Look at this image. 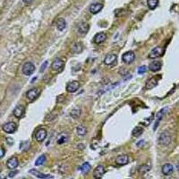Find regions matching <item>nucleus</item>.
Instances as JSON below:
<instances>
[{
	"label": "nucleus",
	"mask_w": 179,
	"mask_h": 179,
	"mask_svg": "<svg viewBox=\"0 0 179 179\" xmlns=\"http://www.w3.org/2000/svg\"><path fill=\"white\" fill-rule=\"evenodd\" d=\"M47 130L45 128H39L38 129L36 133H35V139L37 142H43L45 139H46V137H47Z\"/></svg>",
	"instance_id": "nucleus-6"
},
{
	"label": "nucleus",
	"mask_w": 179,
	"mask_h": 179,
	"mask_svg": "<svg viewBox=\"0 0 179 179\" xmlns=\"http://www.w3.org/2000/svg\"><path fill=\"white\" fill-rule=\"evenodd\" d=\"M3 131L6 134H14L16 129H17V125L14 122H8V123H5L3 126Z\"/></svg>",
	"instance_id": "nucleus-4"
},
{
	"label": "nucleus",
	"mask_w": 179,
	"mask_h": 179,
	"mask_svg": "<svg viewBox=\"0 0 179 179\" xmlns=\"http://www.w3.org/2000/svg\"><path fill=\"white\" fill-rule=\"evenodd\" d=\"M35 71V66H34V64H32L31 62H27L23 64V66H22V73H23V75H32L34 73Z\"/></svg>",
	"instance_id": "nucleus-3"
},
{
	"label": "nucleus",
	"mask_w": 179,
	"mask_h": 179,
	"mask_svg": "<svg viewBox=\"0 0 179 179\" xmlns=\"http://www.w3.org/2000/svg\"><path fill=\"white\" fill-rule=\"evenodd\" d=\"M67 141V135L64 134H61L58 138V144H62L64 142H66Z\"/></svg>",
	"instance_id": "nucleus-30"
},
{
	"label": "nucleus",
	"mask_w": 179,
	"mask_h": 179,
	"mask_svg": "<svg viewBox=\"0 0 179 179\" xmlns=\"http://www.w3.org/2000/svg\"><path fill=\"white\" fill-rule=\"evenodd\" d=\"M70 116H71V117L75 118V119L79 118V117L81 116V110H80L79 108H74V109H73V110L70 112Z\"/></svg>",
	"instance_id": "nucleus-26"
},
{
	"label": "nucleus",
	"mask_w": 179,
	"mask_h": 179,
	"mask_svg": "<svg viewBox=\"0 0 179 179\" xmlns=\"http://www.w3.org/2000/svg\"><path fill=\"white\" fill-rule=\"evenodd\" d=\"M159 83V78L157 77H152L147 81V83L145 84V89L146 90H151L153 88H155L158 85Z\"/></svg>",
	"instance_id": "nucleus-13"
},
{
	"label": "nucleus",
	"mask_w": 179,
	"mask_h": 179,
	"mask_svg": "<svg viewBox=\"0 0 179 179\" xmlns=\"http://www.w3.org/2000/svg\"><path fill=\"white\" fill-rule=\"evenodd\" d=\"M39 93H40V90L39 89L33 88V89L30 90V91H28L26 92V97H27V99L30 101H34L37 98L39 97Z\"/></svg>",
	"instance_id": "nucleus-5"
},
{
	"label": "nucleus",
	"mask_w": 179,
	"mask_h": 179,
	"mask_svg": "<svg viewBox=\"0 0 179 179\" xmlns=\"http://www.w3.org/2000/svg\"><path fill=\"white\" fill-rule=\"evenodd\" d=\"M76 132H77V134L80 135V136H84L87 133V130L86 128L83 126V125H79L76 129Z\"/></svg>",
	"instance_id": "nucleus-28"
},
{
	"label": "nucleus",
	"mask_w": 179,
	"mask_h": 179,
	"mask_svg": "<svg viewBox=\"0 0 179 179\" xmlns=\"http://www.w3.org/2000/svg\"><path fill=\"white\" fill-rule=\"evenodd\" d=\"M3 179H5V178H3Z\"/></svg>",
	"instance_id": "nucleus-40"
},
{
	"label": "nucleus",
	"mask_w": 179,
	"mask_h": 179,
	"mask_svg": "<svg viewBox=\"0 0 179 179\" xmlns=\"http://www.w3.org/2000/svg\"><path fill=\"white\" fill-rule=\"evenodd\" d=\"M89 29H90L89 24L87 22H82L78 25V32L83 36H84L87 33Z\"/></svg>",
	"instance_id": "nucleus-15"
},
{
	"label": "nucleus",
	"mask_w": 179,
	"mask_h": 179,
	"mask_svg": "<svg viewBox=\"0 0 179 179\" xmlns=\"http://www.w3.org/2000/svg\"><path fill=\"white\" fill-rule=\"evenodd\" d=\"M166 110H167V108H163V109H161V110L157 114V116H156V123H155V125H154V130H156V129H157L158 125H159V122L161 120V118H162V117H163L164 114H165Z\"/></svg>",
	"instance_id": "nucleus-24"
},
{
	"label": "nucleus",
	"mask_w": 179,
	"mask_h": 179,
	"mask_svg": "<svg viewBox=\"0 0 179 179\" xmlns=\"http://www.w3.org/2000/svg\"><path fill=\"white\" fill-rule=\"evenodd\" d=\"M163 54H164V48L162 47H154L151 51V53L149 54V58L155 59L161 56Z\"/></svg>",
	"instance_id": "nucleus-2"
},
{
	"label": "nucleus",
	"mask_w": 179,
	"mask_h": 179,
	"mask_svg": "<svg viewBox=\"0 0 179 179\" xmlns=\"http://www.w3.org/2000/svg\"><path fill=\"white\" fill-rule=\"evenodd\" d=\"M122 59H123V62L125 64H131L135 59V54L133 51L125 52L123 55V56H122Z\"/></svg>",
	"instance_id": "nucleus-9"
},
{
	"label": "nucleus",
	"mask_w": 179,
	"mask_h": 179,
	"mask_svg": "<svg viewBox=\"0 0 179 179\" xmlns=\"http://www.w3.org/2000/svg\"><path fill=\"white\" fill-rule=\"evenodd\" d=\"M0 172H1V167H0Z\"/></svg>",
	"instance_id": "nucleus-39"
},
{
	"label": "nucleus",
	"mask_w": 179,
	"mask_h": 179,
	"mask_svg": "<svg viewBox=\"0 0 179 179\" xmlns=\"http://www.w3.org/2000/svg\"><path fill=\"white\" fill-rule=\"evenodd\" d=\"M46 161V156L45 155H40L35 162V166H41L45 163Z\"/></svg>",
	"instance_id": "nucleus-29"
},
{
	"label": "nucleus",
	"mask_w": 179,
	"mask_h": 179,
	"mask_svg": "<svg viewBox=\"0 0 179 179\" xmlns=\"http://www.w3.org/2000/svg\"><path fill=\"white\" fill-rule=\"evenodd\" d=\"M83 51V45L79 43V42H75L72 45L71 47V52L74 54H79Z\"/></svg>",
	"instance_id": "nucleus-22"
},
{
	"label": "nucleus",
	"mask_w": 179,
	"mask_h": 179,
	"mask_svg": "<svg viewBox=\"0 0 179 179\" xmlns=\"http://www.w3.org/2000/svg\"><path fill=\"white\" fill-rule=\"evenodd\" d=\"M22 1L25 3V4H30V3L32 2V0H22Z\"/></svg>",
	"instance_id": "nucleus-38"
},
{
	"label": "nucleus",
	"mask_w": 179,
	"mask_h": 179,
	"mask_svg": "<svg viewBox=\"0 0 179 179\" xmlns=\"http://www.w3.org/2000/svg\"><path fill=\"white\" fill-rule=\"evenodd\" d=\"M129 161V158L127 155L124 154V155H119L117 159H116V163L118 166H124L126 165Z\"/></svg>",
	"instance_id": "nucleus-18"
},
{
	"label": "nucleus",
	"mask_w": 179,
	"mask_h": 179,
	"mask_svg": "<svg viewBox=\"0 0 179 179\" xmlns=\"http://www.w3.org/2000/svg\"><path fill=\"white\" fill-rule=\"evenodd\" d=\"M147 71V66H140L139 68H138V70H137V73L139 75H142V74H144V73Z\"/></svg>",
	"instance_id": "nucleus-33"
},
{
	"label": "nucleus",
	"mask_w": 179,
	"mask_h": 179,
	"mask_svg": "<svg viewBox=\"0 0 179 179\" xmlns=\"http://www.w3.org/2000/svg\"><path fill=\"white\" fill-rule=\"evenodd\" d=\"M29 173H31L32 176H34L38 178H40V179H52L53 178V176L51 175H48V174H43L41 172L38 171L37 169L33 168V169H31Z\"/></svg>",
	"instance_id": "nucleus-7"
},
{
	"label": "nucleus",
	"mask_w": 179,
	"mask_h": 179,
	"mask_svg": "<svg viewBox=\"0 0 179 179\" xmlns=\"http://www.w3.org/2000/svg\"><path fill=\"white\" fill-rule=\"evenodd\" d=\"M161 66H162V63L160 61H153L152 63L150 64L149 69L151 72H158L161 69Z\"/></svg>",
	"instance_id": "nucleus-19"
},
{
	"label": "nucleus",
	"mask_w": 179,
	"mask_h": 179,
	"mask_svg": "<svg viewBox=\"0 0 179 179\" xmlns=\"http://www.w3.org/2000/svg\"><path fill=\"white\" fill-rule=\"evenodd\" d=\"M151 169V166L150 165H142L139 168V172L141 174H145L146 172H148L149 170Z\"/></svg>",
	"instance_id": "nucleus-31"
},
{
	"label": "nucleus",
	"mask_w": 179,
	"mask_h": 179,
	"mask_svg": "<svg viewBox=\"0 0 179 179\" xmlns=\"http://www.w3.org/2000/svg\"><path fill=\"white\" fill-rule=\"evenodd\" d=\"M103 8V5L100 3H96V4H92L90 6V11H91L92 14H98L99 12L101 11V9Z\"/></svg>",
	"instance_id": "nucleus-21"
},
{
	"label": "nucleus",
	"mask_w": 179,
	"mask_h": 179,
	"mask_svg": "<svg viewBox=\"0 0 179 179\" xmlns=\"http://www.w3.org/2000/svg\"><path fill=\"white\" fill-rule=\"evenodd\" d=\"M158 4H159V0H148L147 1L148 7L151 10L155 9V8L158 6Z\"/></svg>",
	"instance_id": "nucleus-27"
},
{
	"label": "nucleus",
	"mask_w": 179,
	"mask_h": 179,
	"mask_svg": "<svg viewBox=\"0 0 179 179\" xmlns=\"http://www.w3.org/2000/svg\"><path fill=\"white\" fill-rule=\"evenodd\" d=\"M159 142L161 145L167 146L168 145L170 142H171V135L168 132H163L161 133V134L159 137Z\"/></svg>",
	"instance_id": "nucleus-1"
},
{
	"label": "nucleus",
	"mask_w": 179,
	"mask_h": 179,
	"mask_svg": "<svg viewBox=\"0 0 179 179\" xmlns=\"http://www.w3.org/2000/svg\"><path fill=\"white\" fill-rule=\"evenodd\" d=\"M14 115L16 118H22L25 113V108H24L23 106L22 105H18L16 106V108L14 109Z\"/></svg>",
	"instance_id": "nucleus-12"
},
{
	"label": "nucleus",
	"mask_w": 179,
	"mask_h": 179,
	"mask_svg": "<svg viewBox=\"0 0 179 179\" xmlns=\"http://www.w3.org/2000/svg\"><path fill=\"white\" fill-rule=\"evenodd\" d=\"M143 143H144V141H143V140H141L139 142H137V144H136V145H137V147H142Z\"/></svg>",
	"instance_id": "nucleus-37"
},
{
	"label": "nucleus",
	"mask_w": 179,
	"mask_h": 179,
	"mask_svg": "<svg viewBox=\"0 0 179 179\" xmlns=\"http://www.w3.org/2000/svg\"><path fill=\"white\" fill-rule=\"evenodd\" d=\"M107 39V34L105 32H99L94 36V42L96 44H101Z\"/></svg>",
	"instance_id": "nucleus-17"
},
{
	"label": "nucleus",
	"mask_w": 179,
	"mask_h": 179,
	"mask_svg": "<svg viewBox=\"0 0 179 179\" xmlns=\"http://www.w3.org/2000/svg\"><path fill=\"white\" fill-rule=\"evenodd\" d=\"M66 22L64 21V19L63 18H59L58 21H56V28H58V31H62L66 29Z\"/></svg>",
	"instance_id": "nucleus-23"
},
{
	"label": "nucleus",
	"mask_w": 179,
	"mask_h": 179,
	"mask_svg": "<svg viewBox=\"0 0 179 179\" xmlns=\"http://www.w3.org/2000/svg\"><path fill=\"white\" fill-rule=\"evenodd\" d=\"M173 171H174V167L169 163H167L162 167V173H163L165 176L171 175L173 173Z\"/></svg>",
	"instance_id": "nucleus-20"
},
{
	"label": "nucleus",
	"mask_w": 179,
	"mask_h": 179,
	"mask_svg": "<svg viewBox=\"0 0 179 179\" xmlns=\"http://www.w3.org/2000/svg\"><path fill=\"white\" fill-rule=\"evenodd\" d=\"M47 64H48V63H47V61H45V62L42 64V66H40V69H39V71L41 72V73H42V72H44V70H45V69L47 68Z\"/></svg>",
	"instance_id": "nucleus-34"
},
{
	"label": "nucleus",
	"mask_w": 179,
	"mask_h": 179,
	"mask_svg": "<svg viewBox=\"0 0 179 179\" xmlns=\"http://www.w3.org/2000/svg\"><path fill=\"white\" fill-rule=\"evenodd\" d=\"M105 174V168L102 165H99L94 170V178L95 179H101L103 175Z\"/></svg>",
	"instance_id": "nucleus-14"
},
{
	"label": "nucleus",
	"mask_w": 179,
	"mask_h": 179,
	"mask_svg": "<svg viewBox=\"0 0 179 179\" xmlns=\"http://www.w3.org/2000/svg\"><path fill=\"white\" fill-rule=\"evenodd\" d=\"M143 133V128L141 126H136L134 130H133V136L134 137H139Z\"/></svg>",
	"instance_id": "nucleus-25"
},
{
	"label": "nucleus",
	"mask_w": 179,
	"mask_h": 179,
	"mask_svg": "<svg viewBox=\"0 0 179 179\" xmlns=\"http://www.w3.org/2000/svg\"><path fill=\"white\" fill-rule=\"evenodd\" d=\"M80 88V83L77 81H73L66 84V91L70 93L76 92Z\"/></svg>",
	"instance_id": "nucleus-8"
},
{
	"label": "nucleus",
	"mask_w": 179,
	"mask_h": 179,
	"mask_svg": "<svg viewBox=\"0 0 179 179\" xmlns=\"http://www.w3.org/2000/svg\"><path fill=\"white\" fill-rule=\"evenodd\" d=\"M19 165V162H18V159L16 157H12L10 158L9 159L7 160L6 162V166L8 168H10V169H14L18 167Z\"/></svg>",
	"instance_id": "nucleus-16"
},
{
	"label": "nucleus",
	"mask_w": 179,
	"mask_h": 179,
	"mask_svg": "<svg viewBox=\"0 0 179 179\" xmlns=\"http://www.w3.org/2000/svg\"><path fill=\"white\" fill-rule=\"evenodd\" d=\"M18 172L17 171H13V172H10L9 173V175H8V176H9V177H14L16 174H17Z\"/></svg>",
	"instance_id": "nucleus-36"
},
{
	"label": "nucleus",
	"mask_w": 179,
	"mask_h": 179,
	"mask_svg": "<svg viewBox=\"0 0 179 179\" xmlns=\"http://www.w3.org/2000/svg\"><path fill=\"white\" fill-rule=\"evenodd\" d=\"M117 55L115 54H108L106 56V58L104 59V64L107 66H113L114 64L117 62Z\"/></svg>",
	"instance_id": "nucleus-11"
},
{
	"label": "nucleus",
	"mask_w": 179,
	"mask_h": 179,
	"mask_svg": "<svg viewBox=\"0 0 179 179\" xmlns=\"http://www.w3.org/2000/svg\"><path fill=\"white\" fill-rule=\"evenodd\" d=\"M81 171H82L83 173H86L88 172L90 169H91V165H90L89 163H87V162H85V163L83 164V166L81 167Z\"/></svg>",
	"instance_id": "nucleus-32"
},
{
	"label": "nucleus",
	"mask_w": 179,
	"mask_h": 179,
	"mask_svg": "<svg viewBox=\"0 0 179 179\" xmlns=\"http://www.w3.org/2000/svg\"><path fill=\"white\" fill-rule=\"evenodd\" d=\"M5 150L3 149V148H1L0 147V159H1L4 156H5Z\"/></svg>",
	"instance_id": "nucleus-35"
},
{
	"label": "nucleus",
	"mask_w": 179,
	"mask_h": 179,
	"mask_svg": "<svg viewBox=\"0 0 179 179\" xmlns=\"http://www.w3.org/2000/svg\"><path fill=\"white\" fill-rule=\"evenodd\" d=\"M64 62L62 59H60V58H56L53 61L52 64H51V68L54 71H60V70H62V68L64 67Z\"/></svg>",
	"instance_id": "nucleus-10"
}]
</instances>
